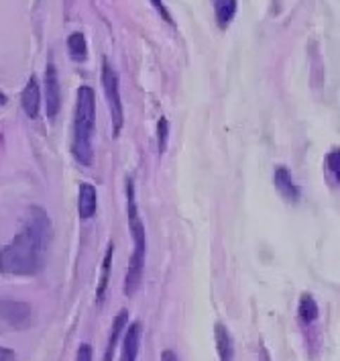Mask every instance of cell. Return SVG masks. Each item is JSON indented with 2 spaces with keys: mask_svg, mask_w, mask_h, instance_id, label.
Returning a JSON list of instances; mask_svg holds the SVG:
<instances>
[{
  "mask_svg": "<svg viewBox=\"0 0 340 361\" xmlns=\"http://www.w3.org/2000/svg\"><path fill=\"white\" fill-rule=\"evenodd\" d=\"M273 180H275V188L279 190V194L284 196L285 200H289V202H298L300 200L302 192L298 188V184L294 182V178H291V173H289L287 168H284V166L275 168Z\"/></svg>",
  "mask_w": 340,
  "mask_h": 361,
  "instance_id": "8992f818",
  "label": "cell"
},
{
  "mask_svg": "<svg viewBox=\"0 0 340 361\" xmlns=\"http://www.w3.org/2000/svg\"><path fill=\"white\" fill-rule=\"evenodd\" d=\"M96 188L92 184H82L80 186V198H77V210L82 219H92L96 214Z\"/></svg>",
  "mask_w": 340,
  "mask_h": 361,
  "instance_id": "30bf717a",
  "label": "cell"
},
{
  "mask_svg": "<svg viewBox=\"0 0 340 361\" xmlns=\"http://www.w3.org/2000/svg\"><path fill=\"white\" fill-rule=\"evenodd\" d=\"M68 51H70V57L74 61H77V63L86 61V57H88V45H86L84 33H72L70 35V39H68Z\"/></svg>",
  "mask_w": 340,
  "mask_h": 361,
  "instance_id": "4fadbf2b",
  "label": "cell"
},
{
  "mask_svg": "<svg viewBox=\"0 0 340 361\" xmlns=\"http://www.w3.org/2000/svg\"><path fill=\"white\" fill-rule=\"evenodd\" d=\"M127 212H129V225H131L132 235V255L131 264H129V271H127V280H125V292H127V296H132L139 290L141 278H143L145 255H147V235H145L143 221L139 216L137 198H134V186H132L131 178L127 180Z\"/></svg>",
  "mask_w": 340,
  "mask_h": 361,
  "instance_id": "3957f363",
  "label": "cell"
},
{
  "mask_svg": "<svg viewBox=\"0 0 340 361\" xmlns=\"http://www.w3.org/2000/svg\"><path fill=\"white\" fill-rule=\"evenodd\" d=\"M300 319L308 324L318 319V305L310 294H303L302 300H300Z\"/></svg>",
  "mask_w": 340,
  "mask_h": 361,
  "instance_id": "2e32d148",
  "label": "cell"
},
{
  "mask_svg": "<svg viewBox=\"0 0 340 361\" xmlns=\"http://www.w3.org/2000/svg\"><path fill=\"white\" fill-rule=\"evenodd\" d=\"M214 335H216V349H218L220 361L234 360V345H232V337L227 331V326L222 323H218L216 329H214Z\"/></svg>",
  "mask_w": 340,
  "mask_h": 361,
  "instance_id": "8fae6325",
  "label": "cell"
},
{
  "mask_svg": "<svg viewBox=\"0 0 340 361\" xmlns=\"http://www.w3.org/2000/svg\"><path fill=\"white\" fill-rule=\"evenodd\" d=\"M0 319L8 324H25V321L29 319V305L0 300Z\"/></svg>",
  "mask_w": 340,
  "mask_h": 361,
  "instance_id": "ba28073f",
  "label": "cell"
},
{
  "mask_svg": "<svg viewBox=\"0 0 340 361\" xmlns=\"http://www.w3.org/2000/svg\"><path fill=\"white\" fill-rule=\"evenodd\" d=\"M157 131H159V149H161V152H165V145H168V135H170L168 118H159Z\"/></svg>",
  "mask_w": 340,
  "mask_h": 361,
  "instance_id": "ac0fdd59",
  "label": "cell"
},
{
  "mask_svg": "<svg viewBox=\"0 0 340 361\" xmlns=\"http://www.w3.org/2000/svg\"><path fill=\"white\" fill-rule=\"evenodd\" d=\"M4 102H6V96L0 92V104H4Z\"/></svg>",
  "mask_w": 340,
  "mask_h": 361,
  "instance_id": "7402d4cb",
  "label": "cell"
},
{
  "mask_svg": "<svg viewBox=\"0 0 340 361\" xmlns=\"http://www.w3.org/2000/svg\"><path fill=\"white\" fill-rule=\"evenodd\" d=\"M113 245H108L106 251V257H104V264H102V276H100V282H98V290H96V298L98 302H102V298L106 296V286H108V276H111V266H113Z\"/></svg>",
  "mask_w": 340,
  "mask_h": 361,
  "instance_id": "5bb4252c",
  "label": "cell"
},
{
  "mask_svg": "<svg viewBox=\"0 0 340 361\" xmlns=\"http://www.w3.org/2000/svg\"><path fill=\"white\" fill-rule=\"evenodd\" d=\"M76 361H92V347L88 343L80 345V349H77L76 353Z\"/></svg>",
  "mask_w": 340,
  "mask_h": 361,
  "instance_id": "d6986e66",
  "label": "cell"
},
{
  "mask_svg": "<svg viewBox=\"0 0 340 361\" xmlns=\"http://www.w3.org/2000/svg\"><path fill=\"white\" fill-rule=\"evenodd\" d=\"M161 361H177V355L173 353V351H163V355H161Z\"/></svg>",
  "mask_w": 340,
  "mask_h": 361,
  "instance_id": "44dd1931",
  "label": "cell"
},
{
  "mask_svg": "<svg viewBox=\"0 0 340 361\" xmlns=\"http://www.w3.org/2000/svg\"><path fill=\"white\" fill-rule=\"evenodd\" d=\"M96 129V96L90 86H80L76 94V113H74V141L72 153L82 166H92L94 161Z\"/></svg>",
  "mask_w": 340,
  "mask_h": 361,
  "instance_id": "7a4b0ae2",
  "label": "cell"
},
{
  "mask_svg": "<svg viewBox=\"0 0 340 361\" xmlns=\"http://www.w3.org/2000/svg\"><path fill=\"white\" fill-rule=\"evenodd\" d=\"M139 341H141V324H129L125 339H122V351H120V361H137L139 353Z\"/></svg>",
  "mask_w": 340,
  "mask_h": 361,
  "instance_id": "9c48e42d",
  "label": "cell"
},
{
  "mask_svg": "<svg viewBox=\"0 0 340 361\" xmlns=\"http://www.w3.org/2000/svg\"><path fill=\"white\" fill-rule=\"evenodd\" d=\"M237 13V0H216V19L220 27H227Z\"/></svg>",
  "mask_w": 340,
  "mask_h": 361,
  "instance_id": "9a60e30c",
  "label": "cell"
},
{
  "mask_svg": "<svg viewBox=\"0 0 340 361\" xmlns=\"http://www.w3.org/2000/svg\"><path fill=\"white\" fill-rule=\"evenodd\" d=\"M0 361H17V355H15L13 349L0 347Z\"/></svg>",
  "mask_w": 340,
  "mask_h": 361,
  "instance_id": "ffe728a7",
  "label": "cell"
},
{
  "mask_svg": "<svg viewBox=\"0 0 340 361\" xmlns=\"http://www.w3.org/2000/svg\"><path fill=\"white\" fill-rule=\"evenodd\" d=\"M339 164H340V152L339 149H334V152L328 155V170H330V173H332L334 182H339L340 180Z\"/></svg>",
  "mask_w": 340,
  "mask_h": 361,
  "instance_id": "e0dca14e",
  "label": "cell"
},
{
  "mask_svg": "<svg viewBox=\"0 0 340 361\" xmlns=\"http://www.w3.org/2000/svg\"><path fill=\"white\" fill-rule=\"evenodd\" d=\"M20 104L23 111L29 118H37L39 116V104H41V92H39V82L37 78H31L20 94Z\"/></svg>",
  "mask_w": 340,
  "mask_h": 361,
  "instance_id": "52a82bcc",
  "label": "cell"
},
{
  "mask_svg": "<svg viewBox=\"0 0 340 361\" xmlns=\"http://www.w3.org/2000/svg\"><path fill=\"white\" fill-rule=\"evenodd\" d=\"M45 102H47V116L56 118L59 113V104H61V92H59L57 70L53 63H49L45 72Z\"/></svg>",
  "mask_w": 340,
  "mask_h": 361,
  "instance_id": "5b68a950",
  "label": "cell"
},
{
  "mask_svg": "<svg viewBox=\"0 0 340 361\" xmlns=\"http://www.w3.org/2000/svg\"><path fill=\"white\" fill-rule=\"evenodd\" d=\"M127 321H129V312H127V310H120V314L114 319L113 333H111V339H108V349H106L104 361H113L114 351H116V345H118V339H120V331L127 326Z\"/></svg>",
  "mask_w": 340,
  "mask_h": 361,
  "instance_id": "7c38bea8",
  "label": "cell"
},
{
  "mask_svg": "<svg viewBox=\"0 0 340 361\" xmlns=\"http://www.w3.org/2000/svg\"><path fill=\"white\" fill-rule=\"evenodd\" d=\"M102 86H104V94H106L108 104H111L114 137H118V133L122 131V125H125L122 102H120V92H118V76H116L113 66H111L106 59L102 61Z\"/></svg>",
  "mask_w": 340,
  "mask_h": 361,
  "instance_id": "277c9868",
  "label": "cell"
},
{
  "mask_svg": "<svg viewBox=\"0 0 340 361\" xmlns=\"http://www.w3.org/2000/svg\"><path fill=\"white\" fill-rule=\"evenodd\" d=\"M53 239L51 219L41 207L27 210L25 225L15 239L0 251V274L35 276L43 267Z\"/></svg>",
  "mask_w": 340,
  "mask_h": 361,
  "instance_id": "6da1fadb",
  "label": "cell"
}]
</instances>
